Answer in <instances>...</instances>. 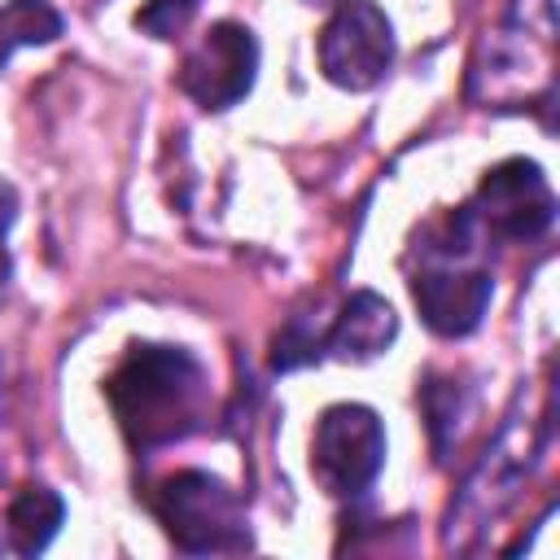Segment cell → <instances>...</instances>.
I'll return each mask as SVG.
<instances>
[{"mask_svg":"<svg viewBox=\"0 0 560 560\" xmlns=\"http://www.w3.org/2000/svg\"><path fill=\"white\" fill-rule=\"evenodd\" d=\"M398 337V315L381 293H350V302L341 306V315L332 319V328L324 332V354L337 359H376L381 350H389Z\"/></svg>","mask_w":560,"mask_h":560,"instance_id":"ba28073f","label":"cell"},{"mask_svg":"<svg viewBox=\"0 0 560 560\" xmlns=\"http://www.w3.org/2000/svg\"><path fill=\"white\" fill-rule=\"evenodd\" d=\"M464 210L472 214L481 241L494 236V241L521 245V241H538L556 223V192L538 162L508 158L486 171V179L477 184V197Z\"/></svg>","mask_w":560,"mask_h":560,"instance_id":"277c9868","label":"cell"},{"mask_svg":"<svg viewBox=\"0 0 560 560\" xmlns=\"http://www.w3.org/2000/svg\"><path fill=\"white\" fill-rule=\"evenodd\" d=\"M394 66V26L372 0H341L319 31V70L346 92L376 88Z\"/></svg>","mask_w":560,"mask_h":560,"instance_id":"5b68a950","label":"cell"},{"mask_svg":"<svg viewBox=\"0 0 560 560\" xmlns=\"http://www.w3.org/2000/svg\"><path fill=\"white\" fill-rule=\"evenodd\" d=\"M61 13L52 0H4L0 4V70L18 48L52 44L61 35Z\"/></svg>","mask_w":560,"mask_h":560,"instance_id":"30bf717a","label":"cell"},{"mask_svg":"<svg viewBox=\"0 0 560 560\" xmlns=\"http://www.w3.org/2000/svg\"><path fill=\"white\" fill-rule=\"evenodd\" d=\"M153 512L184 556H232L254 547L245 503L236 499V490L201 468L166 477L153 494Z\"/></svg>","mask_w":560,"mask_h":560,"instance_id":"7a4b0ae2","label":"cell"},{"mask_svg":"<svg viewBox=\"0 0 560 560\" xmlns=\"http://www.w3.org/2000/svg\"><path fill=\"white\" fill-rule=\"evenodd\" d=\"M109 407L136 451H158L188 438L206 416V368L184 346L140 341L105 381Z\"/></svg>","mask_w":560,"mask_h":560,"instance_id":"6da1fadb","label":"cell"},{"mask_svg":"<svg viewBox=\"0 0 560 560\" xmlns=\"http://www.w3.org/2000/svg\"><path fill=\"white\" fill-rule=\"evenodd\" d=\"M385 464L381 416L363 402H337L319 416L311 438V472L332 499H363Z\"/></svg>","mask_w":560,"mask_h":560,"instance_id":"3957f363","label":"cell"},{"mask_svg":"<svg viewBox=\"0 0 560 560\" xmlns=\"http://www.w3.org/2000/svg\"><path fill=\"white\" fill-rule=\"evenodd\" d=\"M201 0H149L140 13H136V26L153 39H175L184 31V22L197 13Z\"/></svg>","mask_w":560,"mask_h":560,"instance_id":"7c38bea8","label":"cell"},{"mask_svg":"<svg viewBox=\"0 0 560 560\" xmlns=\"http://www.w3.org/2000/svg\"><path fill=\"white\" fill-rule=\"evenodd\" d=\"M258 74V39L241 22H214L179 66V88L201 109L236 105Z\"/></svg>","mask_w":560,"mask_h":560,"instance_id":"8992f818","label":"cell"},{"mask_svg":"<svg viewBox=\"0 0 560 560\" xmlns=\"http://www.w3.org/2000/svg\"><path fill=\"white\" fill-rule=\"evenodd\" d=\"M61 521H66V499L48 486H26L9 499V512H4L9 547L18 556H39L57 538Z\"/></svg>","mask_w":560,"mask_h":560,"instance_id":"9c48e42d","label":"cell"},{"mask_svg":"<svg viewBox=\"0 0 560 560\" xmlns=\"http://www.w3.org/2000/svg\"><path fill=\"white\" fill-rule=\"evenodd\" d=\"M429 267H420L411 276V298L420 306V319L438 332V337H468L494 293L490 271L481 267H459L455 254H429Z\"/></svg>","mask_w":560,"mask_h":560,"instance_id":"52a82bcc","label":"cell"},{"mask_svg":"<svg viewBox=\"0 0 560 560\" xmlns=\"http://www.w3.org/2000/svg\"><path fill=\"white\" fill-rule=\"evenodd\" d=\"M319 359H324V332H315L306 319H293L276 337V350H271L276 372H293V368H306V363H319Z\"/></svg>","mask_w":560,"mask_h":560,"instance_id":"8fae6325","label":"cell"},{"mask_svg":"<svg viewBox=\"0 0 560 560\" xmlns=\"http://www.w3.org/2000/svg\"><path fill=\"white\" fill-rule=\"evenodd\" d=\"M0 376H4V363H0Z\"/></svg>","mask_w":560,"mask_h":560,"instance_id":"4fadbf2b","label":"cell"}]
</instances>
